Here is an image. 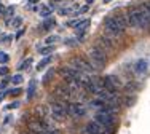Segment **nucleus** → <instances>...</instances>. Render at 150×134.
Wrapping results in <instances>:
<instances>
[{
    "label": "nucleus",
    "mask_w": 150,
    "mask_h": 134,
    "mask_svg": "<svg viewBox=\"0 0 150 134\" xmlns=\"http://www.w3.org/2000/svg\"><path fill=\"white\" fill-rule=\"evenodd\" d=\"M88 56H90V64L94 67V69H104L107 64V53L102 50L101 47H93L90 51H88Z\"/></svg>",
    "instance_id": "1"
},
{
    "label": "nucleus",
    "mask_w": 150,
    "mask_h": 134,
    "mask_svg": "<svg viewBox=\"0 0 150 134\" xmlns=\"http://www.w3.org/2000/svg\"><path fill=\"white\" fill-rule=\"evenodd\" d=\"M104 30H105V34H107V37H109V38H118L125 32V29H123V27H120V24L117 23L115 16L105 18V21H104Z\"/></svg>",
    "instance_id": "2"
},
{
    "label": "nucleus",
    "mask_w": 150,
    "mask_h": 134,
    "mask_svg": "<svg viewBox=\"0 0 150 134\" xmlns=\"http://www.w3.org/2000/svg\"><path fill=\"white\" fill-rule=\"evenodd\" d=\"M50 110H51V117L56 120V121H64L67 117V104L62 99L51 102L50 105Z\"/></svg>",
    "instance_id": "3"
},
{
    "label": "nucleus",
    "mask_w": 150,
    "mask_h": 134,
    "mask_svg": "<svg viewBox=\"0 0 150 134\" xmlns=\"http://www.w3.org/2000/svg\"><path fill=\"white\" fill-rule=\"evenodd\" d=\"M70 66H72L77 72H83V73H93V72H94V67H93L86 59L80 58V56L74 58L72 61H70Z\"/></svg>",
    "instance_id": "4"
},
{
    "label": "nucleus",
    "mask_w": 150,
    "mask_h": 134,
    "mask_svg": "<svg viewBox=\"0 0 150 134\" xmlns=\"http://www.w3.org/2000/svg\"><path fill=\"white\" fill-rule=\"evenodd\" d=\"M94 121H98L99 125H102L107 129H112L113 123H115V117H113V115L105 114V112H102V110H99L98 114L94 115Z\"/></svg>",
    "instance_id": "5"
},
{
    "label": "nucleus",
    "mask_w": 150,
    "mask_h": 134,
    "mask_svg": "<svg viewBox=\"0 0 150 134\" xmlns=\"http://www.w3.org/2000/svg\"><path fill=\"white\" fill-rule=\"evenodd\" d=\"M85 114H86V107L80 102H72L70 105H67V115H70V117L81 118Z\"/></svg>",
    "instance_id": "6"
},
{
    "label": "nucleus",
    "mask_w": 150,
    "mask_h": 134,
    "mask_svg": "<svg viewBox=\"0 0 150 134\" xmlns=\"http://www.w3.org/2000/svg\"><path fill=\"white\" fill-rule=\"evenodd\" d=\"M128 26L142 29V16H141L139 8H133L128 11Z\"/></svg>",
    "instance_id": "7"
},
{
    "label": "nucleus",
    "mask_w": 150,
    "mask_h": 134,
    "mask_svg": "<svg viewBox=\"0 0 150 134\" xmlns=\"http://www.w3.org/2000/svg\"><path fill=\"white\" fill-rule=\"evenodd\" d=\"M102 80H104V90H107V91H117L118 88H121L120 78L115 75H107Z\"/></svg>",
    "instance_id": "8"
},
{
    "label": "nucleus",
    "mask_w": 150,
    "mask_h": 134,
    "mask_svg": "<svg viewBox=\"0 0 150 134\" xmlns=\"http://www.w3.org/2000/svg\"><path fill=\"white\" fill-rule=\"evenodd\" d=\"M85 131H86V134H110V129H107V128H104L102 125H99L98 121H90L86 126H85Z\"/></svg>",
    "instance_id": "9"
},
{
    "label": "nucleus",
    "mask_w": 150,
    "mask_h": 134,
    "mask_svg": "<svg viewBox=\"0 0 150 134\" xmlns=\"http://www.w3.org/2000/svg\"><path fill=\"white\" fill-rule=\"evenodd\" d=\"M137 8L142 16V29H147V27H150V3H142Z\"/></svg>",
    "instance_id": "10"
},
{
    "label": "nucleus",
    "mask_w": 150,
    "mask_h": 134,
    "mask_svg": "<svg viewBox=\"0 0 150 134\" xmlns=\"http://www.w3.org/2000/svg\"><path fill=\"white\" fill-rule=\"evenodd\" d=\"M27 129H29V133H32V134H42V133H43L40 118H37V117L30 118L29 121H27Z\"/></svg>",
    "instance_id": "11"
},
{
    "label": "nucleus",
    "mask_w": 150,
    "mask_h": 134,
    "mask_svg": "<svg viewBox=\"0 0 150 134\" xmlns=\"http://www.w3.org/2000/svg\"><path fill=\"white\" fill-rule=\"evenodd\" d=\"M70 90L66 86V85H58V86L54 88V96H58L59 99H62V101H66V99H69L70 97Z\"/></svg>",
    "instance_id": "12"
},
{
    "label": "nucleus",
    "mask_w": 150,
    "mask_h": 134,
    "mask_svg": "<svg viewBox=\"0 0 150 134\" xmlns=\"http://www.w3.org/2000/svg\"><path fill=\"white\" fill-rule=\"evenodd\" d=\"M58 73L62 78H70V77H74L75 73H77V70H75L70 64H67V66H61L58 69Z\"/></svg>",
    "instance_id": "13"
},
{
    "label": "nucleus",
    "mask_w": 150,
    "mask_h": 134,
    "mask_svg": "<svg viewBox=\"0 0 150 134\" xmlns=\"http://www.w3.org/2000/svg\"><path fill=\"white\" fill-rule=\"evenodd\" d=\"M35 91H37V80H30L29 86H27V101H32L35 96Z\"/></svg>",
    "instance_id": "14"
},
{
    "label": "nucleus",
    "mask_w": 150,
    "mask_h": 134,
    "mask_svg": "<svg viewBox=\"0 0 150 134\" xmlns=\"http://www.w3.org/2000/svg\"><path fill=\"white\" fill-rule=\"evenodd\" d=\"M112 38H109V37H99V47L102 48L104 51H109V50H112Z\"/></svg>",
    "instance_id": "15"
},
{
    "label": "nucleus",
    "mask_w": 150,
    "mask_h": 134,
    "mask_svg": "<svg viewBox=\"0 0 150 134\" xmlns=\"http://www.w3.org/2000/svg\"><path fill=\"white\" fill-rule=\"evenodd\" d=\"M147 69H149V64H147V61H145V59H139V61L134 64V70L137 73H144Z\"/></svg>",
    "instance_id": "16"
},
{
    "label": "nucleus",
    "mask_w": 150,
    "mask_h": 134,
    "mask_svg": "<svg viewBox=\"0 0 150 134\" xmlns=\"http://www.w3.org/2000/svg\"><path fill=\"white\" fill-rule=\"evenodd\" d=\"M115 19H117V23L120 24V27H123V29H126V27H128V15H125V13H118V15H115Z\"/></svg>",
    "instance_id": "17"
},
{
    "label": "nucleus",
    "mask_w": 150,
    "mask_h": 134,
    "mask_svg": "<svg viewBox=\"0 0 150 134\" xmlns=\"http://www.w3.org/2000/svg\"><path fill=\"white\" fill-rule=\"evenodd\" d=\"M90 27V19H85V21H80V23L75 26V29H77V32H80V34H83L85 30Z\"/></svg>",
    "instance_id": "18"
},
{
    "label": "nucleus",
    "mask_w": 150,
    "mask_h": 134,
    "mask_svg": "<svg viewBox=\"0 0 150 134\" xmlns=\"http://www.w3.org/2000/svg\"><path fill=\"white\" fill-rule=\"evenodd\" d=\"M50 62H51V56L48 54V56H46V58H43V59H42V61H40V62H38V64H37V70H42V69H45V67L48 66Z\"/></svg>",
    "instance_id": "19"
},
{
    "label": "nucleus",
    "mask_w": 150,
    "mask_h": 134,
    "mask_svg": "<svg viewBox=\"0 0 150 134\" xmlns=\"http://www.w3.org/2000/svg\"><path fill=\"white\" fill-rule=\"evenodd\" d=\"M54 24H56V21L53 19V18H48V19L43 23V29L48 30V29H51V27H54Z\"/></svg>",
    "instance_id": "20"
},
{
    "label": "nucleus",
    "mask_w": 150,
    "mask_h": 134,
    "mask_svg": "<svg viewBox=\"0 0 150 134\" xmlns=\"http://www.w3.org/2000/svg\"><path fill=\"white\" fill-rule=\"evenodd\" d=\"M30 64H32V58H27L26 61H23V62H21L19 70H27V69L30 67Z\"/></svg>",
    "instance_id": "21"
},
{
    "label": "nucleus",
    "mask_w": 150,
    "mask_h": 134,
    "mask_svg": "<svg viewBox=\"0 0 150 134\" xmlns=\"http://www.w3.org/2000/svg\"><path fill=\"white\" fill-rule=\"evenodd\" d=\"M51 11H53L51 6H45V8H42V10H40V16L48 18V16H51Z\"/></svg>",
    "instance_id": "22"
},
{
    "label": "nucleus",
    "mask_w": 150,
    "mask_h": 134,
    "mask_svg": "<svg viewBox=\"0 0 150 134\" xmlns=\"http://www.w3.org/2000/svg\"><path fill=\"white\" fill-rule=\"evenodd\" d=\"M23 80H24V77L21 75V73H16V75L11 77V83H15V85H19Z\"/></svg>",
    "instance_id": "23"
},
{
    "label": "nucleus",
    "mask_w": 150,
    "mask_h": 134,
    "mask_svg": "<svg viewBox=\"0 0 150 134\" xmlns=\"http://www.w3.org/2000/svg\"><path fill=\"white\" fill-rule=\"evenodd\" d=\"M8 24H11V27L18 29V27H21V24H23V19H21V18H15V19H13L11 23H8Z\"/></svg>",
    "instance_id": "24"
},
{
    "label": "nucleus",
    "mask_w": 150,
    "mask_h": 134,
    "mask_svg": "<svg viewBox=\"0 0 150 134\" xmlns=\"http://www.w3.org/2000/svg\"><path fill=\"white\" fill-rule=\"evenodd\" d=\"M59 40V37H58V35H50V37L48 38H46V45H50V43H56V42H58Z\"/></svg>",
    "instance_id": "25"
},
{
    "label": "nucleus",
    "mask_w": 150,
    "mask_h": 134,
    "mask_svg": "<svg viewBox=\"0 0 150 134\" xmlns=\"http://www.w3.org/2000/svg\"><path fill=\"white\" fill-rule=\"evenodd\" d=\"M53 50H54V47H46V48H42V50L40 51H38V53H40V54H51V51Z\"/></svg>",
    "instance_id": "26"
},
{
    "label": "nucleus",
    "mask_w": 150,
    "mask_h": 134,
    "mask_svg": "<svg viewBox=\"0 0 150 134\" xmlns=\"http://www.w3.org/2000/svg\"><path fill=\"white\" fill-rule=\"evenodd\" d=\"M74 11V8H61L59 10V15L61 16H66V15H70Z\"/></svg>",
    "instance_id": "27"
},
{
    "label": "nucleus",
    "mask_w": 150,
    "mask_h": 134,
    "mask_svg": "<svg viewBox=\"0 0 150 134\" xmlns=\"http://www.w3.org/2000/svg\"><path fill=\"white\" fill-rule=\"evenodd\" d=\"M6 62H8V54L0 51V64H6Z\"/></svg>",
    "instance_id": "28"
},
{
    "label": "nucleus",
    "mask_w": 150,
    "mask_h": 134,
    "mask_svg": "<svg viewBox=\"0 0 150 134\" xmlns=\"http://www.w3.org/2000/svg\"><path fill=\"white\" fill-rule=\"evenodd\" d=\"M53 73H54V70H50V72H48V73H46V75H45V83L48 82V80H51Z\"/></svg>",
    "instance_id": "29"
},
{
    "label": "nucleus",
    "mask_w": 150,
    "mask_h": 134,
    "mask_svg": "<svg viewBox=\"0 0 150 134\" xmlns=\"http://www.w3.org/2000/svg\"><path fill=\"white\" fill-rule=\"evenodd\" d=\"M19 107V102H15V104H10V105H6V109H18Z\"/></svg>",
    "instance_id": "30"
},
{
    "label": "nucleus",
    "mask_w": 150,
    "mask_h": 134,
    "mask_svg": "<svg viewBox=\"0 0 150 134\" xmlns=\"http://www.w3.org/2000/svg\"><path fill=\"white\" fill-rule=\"evenodd\" d=\"M8 73V69L6 67H0V75H6Z\"/></svg>",
    "instance_id": "31"
},
{
    "label": "nucleus",
    "mask_w": 150,
    "mask_h": 134,
    "mask_svg": "<svg viewBox=\"0 0 150 134\" xmlns=\"http://www.w3.org/2000/svg\"><path fill=\"white\" fill-rule=\"evenodd\" d=\"M5 6H3V5H0V18H2V16H5Z\"/></svg>",
    "instance_id": "32"
},
{
    "label": "nucleus",
    "mask_w": 150,
    "mask_h": 134,
    "mask_svg": "<svg viewBox=\"0 0 150 134\" xmlns=\"http://www.w3.org/2000/svg\"><path fill=\"white\" fill-rule=\"evenodd\" d=\"M19 93H21V91H19V88H16L15 91H11V94H13V96H16V94H19Z\"/></svg>",
    "instance_id": "33"
},
{
    "label": "nucleus",
    "mask_w": 150,
    "mask_h": 134,
    "mask_svg": "<svg viewBox=\"0 0 150 134\" xmlns=\"http://www.w3.org/2000/svg\"><path fill=\"white\" fill-rule=\"evenodd\" d=\"M23 34H24V30H23V29H21V30H19V32H18V34H16V38H19V37H23Z\"/></svg>",
    "instance_id": "34"
},
{
    "label": "nucleus",
    "mask_w": 150,
    "mask_h": 134,
    "mask_svg": "<svg viewBox=\"0 0 150 134\" xmlns=\"http://www.w3.org/2000/svg\"><path fill=\"white\" fill-rule=\"evenodd\" d=\"M5 86H6V82H2V83H0V90H3Z\"/></svg>",
    "instance_id": "35"
},
{
    "label": "nucleus",
    "mask_w": 150,
    "mask_h": 134,
    "mask_svg": "<svg viewBox=\"0 0 150 134\" xmlns=\"http://www.w3.org/2000/svg\"><path fill=\"white\" fill-rule=\"evenodd\" d=\"M93 2H94V0H86V3H88V5H90V3H93Z\"/></svg>",
    "instance_id": "36"
},
{
    "label": "nucleus",
    "mask_w": 150,
    "mask_h": 134,
    "mask_svg": "<svg viewBox=\"0 0 150 134\" xmlns=\"http://www.w3.org/2000/svg\"><path fill=\"white\" fill-rule=\"evenodd\" d=\"M30 2H32V3H35V2H38V0H30Z\"/></svg>",
    "instance_id": "37"
},
{
    "label": "nucleus",
    "mask_w": 150,
    "mask_h": 134,
    "mask_svg": "<svg viewBox=\"0 0 150 134\" xmlns=\"http://www.w3.org/2000/svg\"><path fill=\"white\" fill-rule=\"evenodd\" d=\"M56 2H58V0H56Z\"/></svg>",
    "instance_id": "38"
}]
</instances>
